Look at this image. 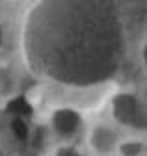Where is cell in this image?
I'll list each match as a JSON object with an SVG mask.
<instances>
[{
	"label": "cell",
	"instance_id": "obj_1",
	"mask_svg": "<svg viewBox=\"0 0 147 156\" xmlns=\"http://www.w3.org/2000/svg\"><path fill=\"white\" fill-rule=\"evenodd\" d=\"M28 73L58 87H101L121 71L127 24L119 0H34L19 35Z\"/></svg>",
	"mask_w": 147,
	"mask_h": 156
},
{
	"label": "cell",
	"instance_id": "obj_2",
	"mask_svg": "<svg viewBox=\"0 0 147 156\" xmlns=\"http://www.w3.org/2000/svg\"><path fill=\"white\" fill-rule=\"evenodd\" d=\"M110 115L116 125L136 134H147V101L132 89H117L110 97Z\"/></svg>",
	"mask_w": 147,
	"mask_h": 156
},
{
	"label": "cell",
	"instance_id": "obj_3",
	"mask_svg": "<svg viewBox=\"0 0 147 156\" xmlns=\"http://www.w3.org/2000/svg\"><path fill=\"white\" fill-rule=\"evenodd\" d=\"M50 128L52 132L60 136L63 140H71L80 132L82 128V113L78 108L71 106V104H58L50 112Z\"/></svg>",
	"mask_w": 147,
	"mask_h": 156
},
{
	"label": "cell",
	"instance_id": "obj_4",
	"mask_svg": "<svg viewBox=\"0 0 147 156\" xmlns=\"http://www.w3.org/2000/svg\"><path fill=\"white\" fill-rule=\"evenodd\" d=\"M119 134L114 126L106 123H97L88 132V147L99 156H110L116 149H119Z\"/></svg>",
	"mask_w": 147,
	"mask_h": 156
},
{
	"label": "cell",
	"instance_id": "obj_5",
	"mask_svg": "<svg viewBox=\"0 0 147 156\" xmlns=\"http://www.w3.org/2000/svg\"><path fill=\"white\" fill-rule=\"evenodd\" d=\"M19 87H21V78L17 71L8 63H0V102L8 104L15 101Z\"/></svg>",
	"mask_w": 147,
	"mask_h": 156
},
{
	"label": "cell",
	"instance_id": "obj_6",
	"mask_svg": "<svg viewBox=\"0 0 147 156\" xmlns=\"http://www.w3.org/2000/svg\"><path fill=\"white\" fill-rule=\"evenodd\" d=\"M121 156H140L143 152V143L138 140H131V141H121L119 149Z\"/></svg>",
	"mask_w": 147,
	"mask_h": 156
},
{
	"label": "cell",
	"instance_id": "obj_7",
	"mask_svg": "<svg viewBox=\"0 0 147 156\" xmlns=\"http://www.w3.org/2000/svg\"><path fill=\"white\" fill-rule=\"evenodd\" d=\"M54 156H84V154L77 147H73V145H62V147L56 149Z\"/></svg>",
	"mask_w": 147,
	"mask_h": 156
},
{
	"label": "cell",
	"instance_id": "obj_8",
	"mask_svg": "<svg viewBox=\"0 0 147 156\" xmlns=\"http://www.w3.org/2000/svg\"><path fill=\"white\" fill-rule=\"evenodd\" d=\"M140 62H142V67H143V71L147 73V39L142 43V47H140Z\"/></svg>",
	"mask_w": 147,
	"mask_h": 156
},
{
	"label": "cell",
	"instance_id": "obj_9",
	"mask_svg": "<svg viewBox=\"0 0 147 156\" xmlns=\"http://www.w3.org/2000/svg\"><path fill=\"white\" fill-rule=\"evenodd\" d=\"M2 39H4V32H2V26H0V47H2Z\"/></svg>",
	"mask_w": 147,
	"mask_h": 156
},
{
	"label": "cell",
	"instance_id": "obj_10",
	"mask_svg": "<svg viewBox=\"0 0 147 156\" xmlns=\"http://www.w3.org/2000/svg\"><path fill=\"white\" fill-rule=\"evenodd\" d=\"M0 156H8V154H6V152H4L2 149H0Z\"/></svg>",
	"mask_w": 147,
	"mask_h": 156
}]
</instances>
